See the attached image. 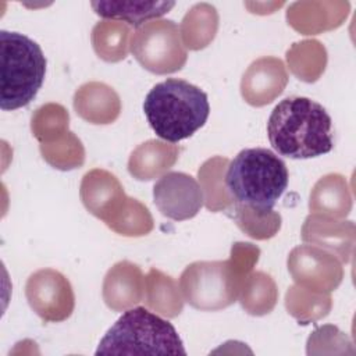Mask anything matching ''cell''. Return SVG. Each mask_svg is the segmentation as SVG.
Listing matches in <instances>:
<instances>
[{"mask_svg": "<svg viewBox=\"0 0 356 356\" xmlns=\"http://www.w3.org/2000/svg\"><path fill=\"white\" fill-rule=\"evenodd\" d=\"M273 149L289 159H312L331 152L334 146L332 120L317 102L291 96L282 99L267 121Z\"/></svg>", "mask_w": 356, "mask_h": 356, "instance_id": "6da1fadb", "label": "cell"}, {"mask_svg": "<svg viewBox=\"0 0 356 356\" xmlns=\"http://www.w3.org/2000/svg\"><path fill=\"white\" fill-rule=\"evenodd\" d=\"M143 111L156 135L179 142L200 129L210 114L207 95L185 79L167 78L145 97Z\"/></svg>", "mask_w": 356, "mask_h": 356, "instance_id": "7a4b0ae2", "label": "cell"}, {"mask_svg": "<svg viewBox=\"0 0 356 356\" xmlns=\"http://www.w3.org/2000/svg\"><path fill=\"white\" fill-rule=\"evenodd\" d=\"M288 168L271 150L250 147L241 150L228 164L225 185L235 202L268 210L288 186Z\"/></svg>", "mask_w": 356, "mask_h": 356, "instance_id": "3957f363", "label": "cell"}, {"mask_svg": "<svg viewBox=\"0 0 356 356\" xmlns=\"http://www.w3.org/2000/svg\"><path fill=\"white\" fill-rule=\"evenodd\" d=\"M185 355L171 323L145 307L127 309L102 338L96 355Z\"/></svg>", "mask_w": 356, "mask_h": 356, "instance_id": "277c9868", "label": "cell"}, {"mask_svg": "<svg viewBox=\"0 0 356 356\" xmlns=\"http://www.w3.org/2000/svg\"><path fill=\"white\" fill-rule=\"evenodd\" d=\"M0 108L28 106L43 85L46 57L40 46L19 32L0 31Z\"/></svg>", "mask_w": 356, "mask_h": 356, "instance_id": "5b68a950", "label": "cell"}, {"mask_svg": "<svg viewBox=\"0 0 356 356\" xmlns=\"http://www.w3.org/2000/svg\"><path fill=\"white\" fill-rule=\"evenodd\" d=\"M246 277L228 260L193 261L179 277L184 300L204 312L225 309L238 300L241 285Z\"/></svg>", "mask_w": 356, "mask_h": 356, "instance_id": "8992f818", "label": "cell"}, {"mask_svg": "<svg viewBox=\"0 0 356 356\" xmlns=\"http://www.w3.org/2000/svg\"><path fill=\"white\" fill-rule=\"evenodd\" d=\"M129 47L136 61L157 75L179 71L188 58L179 28L171 19H152L138 26Z\"/></svg>", "mask_w": 356, "mask_h": 356, "instance_id": "52a82bcc", "label": "cell"}, {"mask_svg": "<svg viewBox=\"0 0 356 356\" xmlns=\"http://www.w3.org/2000/svg\"><path fill=\"white\" fill-rule=\"evenodd\" d=\"M25 296L31 309L46 323L67 320L75 307L71 282L53 268H42L29 275Z\"/></svg>", "mask_w": 356, "mask_h": 356, "instance_id": "ba28073f", "label": "cell"}, {"mask_svg": "<svg viewBox=\"0 0 356 356\" xmlns=\"http://www.w3.org/2000/svg\"><path fill=\"white\" fill-rule=\"evenodd\" d=\"M295 284L317 292L335 291L343 278L341 260L331 252L314 245L293 248L286 260Z\"/></svg>", "mask_w": 356, "mask_h": 356, "instance_id": "9c48e42d", "label": "cell"}, {"mask_svg": "<svg viewBox=\"0 0 356 356\" xmlns=\"http://www.w3.org/2000/svg\"><path fill=\"white\" fill-rule=\"evenodd\" d=\"M153 199L159 211L175 221L195 217L203 206V193L197 181L179 171L161 175L153 186Z\"/></svg>", "mask_w": 356, "mask_h": 356, "instance_id": "30bf717a", "label": "cell"}, {"mask_svg": "<svg viewBox=\"0 0 356 356\" xmlns=\"http://www.w3.org/2000/svg\"><path fill=\"white\" fill-rule=\"evenodd\" d=\"M288 83V72L284 61L277 57H260L243 72L241 95L246 103L261 107L274 102Z\"/></svg>", "mask_w": 356, "mask_h": 356, "instance_id": "8fae6325", "label": "cell"}, {"mask_svg": "<svg viewBox=\"0 0 356 356\" xmlns=\"http://www.w3.org/2000/svg\"><path fill=\"white\" fill-rule=\"evenodd\" d=\"M79 195L86 210L104 222L117 214L128 197L118 178L103 168H93L82 177Z\"/></svg>", "mask_w": 356, "mask_h": 356, "instance_id": "7c38bea8", "label": "cell"}, {"mask_svg": "<svg viewBox=\"0 0 356 356\" xmlns=\"http://www.w3.org/2000/svg\"><path fill=\"white\" fill-rule=\"evenodd\" d=\"M303 242L318 246L348 263L355 246V224L321 214H309L300 231Z\"/></svg>", "mask_w": 356, "mask_h": 356, "instance_id": "4fadbf2b", "label": "cell"}, {"mask_svg": "<svg viewBox=\"0 0 356 356\" xmlns=\"http://www.w3.org/2000/svg\"><path fill=\"white\" fill-rule=\"evenodd\" d=\"M103 300L114 312H125L143 300L145 277L138 264L128 260L115 263L104 275Z\"/></svg>", "mask_w": 356, "mask_h": 356, "instance_id": "5bb4252c", "label": "cell"}, {"mask_svg": "<svg viewBox=\"0 0 356 356\" xmlns=\"http://www.w3.org/2000/svg\"><path fill=\"white\" fill-rule=\"evenodd\" d=\"M349 3L296 1L286 11L288 24L302 35H317L339 26L348 15Z\"/></svg>", "mask_w": 356, "mask_h": 356, "instance_id": "9a60e30c", "label": "cell"}, {"mask_svg": "<svg viewBox=\"0 0 356 356\" xmlns=\"http://www.w3.org/2000/svg\"><path fill=\"white\" fill-rule=\"evenodd\" d=\"M76 114L95 125L114 122L121 113L118 93L108 85L97 81L81 85L74 95Z\"/></svg>", "mask_w": 356, "mask_h": 356, "instance_id": "2e32d148", "label": "cell"}, {"mask_svg": "<svg viewBox=\"0 0 356 356\" xmlns=\"http://www.w3.org/2000/svg\"><path fill=\"white\" fill-rule=\"evenodd\" d=\"M309 209L313 214L345 218L352 210V195L346 178L337 172L321 177L310 192Z\"/></svg>", "mask_w": 356, "mask_h": 356, "instance_id": "e0dca14e", "label": "cell"}, {"mask_svg": "<svg viewBox=\"0 0 356 356\" xmlns=\"http://www.w3.org/2000/svg\"><path fill=\"white\" fill-rule=\"evenodd\" d=\"M179 147L163 140L150 139L140 143L129 156L128 171L139 181L164 175L178 160Z\"/></svg>", "mask_w": 356, "mask_h": 356, "instance_id": "ac0fdd59", "label": "cell"}, {"mask_svg": "<svg viewBox=\"0 0 356 356\" xmlns=\"http://www.w3.org/2000/svg\"><path fill=\"white\" fill-rule=\"evenodd\" d=\"M93 11L106 19L127 22L134 26H140L145 22L157 19L167 14L174 6V1H92Z\"/></svg>", "mask_w": 356, "mask_h": 356, "instance_id": "d6986e66", "label": "cell"}, {"mask_svg": "<svg viewBox=\"0 0 356 356\" xmlns=\"http://www.w3.org/2000/svg\"><path fill=\"white\" fill-rule=\"evenodd\" d=\"M146 306L154 313L174 318L184 309V296L178 282L157 268H150L145 277Z\"/></svg>", "mask_w": 356, "mask_h": 356, "instance_id": "ffe728a7", "label": "cell"}, {"mask_svg": "<svg viewBox=\"0 0 356 356\" xmlns=\"http://www.w3.org/2000/svg\"><path fill=\"white\" fill-rule=\"evenodd\" d=\"M228 164L229 160L227 157L214 156L206 160L197 171L203 203L210 211H231L235 203L225 185Z\"/></svg>", "mask_w": 356, "mask_h": 356, "instance_id": "44dd1931", "label": "cell"}, {"mask_svg": "<svg viewBox=\"0 0 356 356\" xmlns=\"http://www.w3.org/2000/svg\"><path fill=\"white\" fill-rule=\"evenodd\" d=\"M218 29V13L209 3L195 4L182 18L179 33L185 47L202 50L211 43Z\"/></svg>", "mask_w": 356, "mask_h": 356, "instance_id": "7402d4cb", "label": "cell"}, {"mask_svg": "<svg viewBox=\"0 0 356 356\" xmlns=\"http://www.w3.org/2000/svg\"><path fill=\"white\" fill-rule=\"evenodd\" d=\"M238 300L242 309L252 316L271 313L278 300V288L274 278L264 271L249 273L241 285Z\"/></svg>", "mask_w": 356, "mask_h": 356, "instance_id": "603a6c76", "label": "cell"}, {"mask_svg": "<svg viewBox=\"0 0 356 356\" xmlns=\"http://www.w3.org/2000/svg\"><path fill=\"white\" fill-rule=\"evenodd\" d=\"M92 46L95 53L107 63H118L128 56L131 46V28L125 22L104 19L92 29Z\"/></svg>", "mask_w": 356, "mask_h": 356, "instance_id": "cb8c5ba5", "label": "cell"}, {"mask_svg": "<svg viewBox=\"0 0 356 356\" xmlns=\"http://www.w3.org/2000/svg\"><path fill=\"white\" fill-rule=\"evenodd\" d=\"M285 307L299 324H309L328 316L332 299L328 292H317L295 284L285 293Z\"/></svg>", "mask_w": 356, "mask_h": 356, "instance_id": "d4e9b609", "label": "cell"}, {"mask_svg": "<svg viewBox=\"0 0 356 356\" xmlns=\"http://www.w3.org/2000/svg\"><path fill=\"white\" fill-rule=\"evenodd\" d=\"M288 67L292 74L305 82H316L325 70L327 50L316 39L293 43L286 51Z\"/></svg>", "mask_w": 356, "mask_h": 356, "instance_id": "484cf974", "label": "cell"}, {"mask_svg": "<svg viewBox=\"0 0 356 356\" xmlns=\"http://www.w3.org/2000/svg\"><path fill=\"white\" fill-rule=\"evenodd\" d=\"M231 216L242 232L257 241L273 238L281 228V216L273 209L261 210L235 202Z\"/></svg>", "mask_w": 356, "mask_h": 356, "instance_id": "4316f807", "label": "cell"}, {"mask_svg": "<svg viewBox=\"0 0 356 356\" xmlns=\"http://www.w3.org/2000/svg\"><path fill=\"white\" fill-rule=\"evenodd\" d=\"M40 154L51 167L63 171L78 168L85 161L83 145L71 131L54 140L40 143Z\"/></svg>", "mask_w": 356, "mask_h": 356, "instance_id": "83f0119b", "label": "cell"}, {"mask_svg": "<svg viewBox=\"0 0 356 356\" xmlns=\"http://www.w3.org/2000/svg\"><path fill=\"white\" fill-rule=\"evenodd\" d=\"M106 225L124 236H143L153 229L154 221L145 204L136 199L127 197L122 207Z\"/></svg>", "mask_w": 356, "mask_h": 356, "instance_id": "f1b7e54d", "label": "cell"}, {"mask_svg": "<svg viewBox=\"0 0 356 356\" xmlns=\"http://www.w3.org/2000/svg\"><path fill=\"white\" fill-rule=\"evenodd\" d=\"M70 114L64 106L58 103H47L40 106L31 118V129L33 136L46 143L68 132Z\"/></svg>", "mask_w": 356, "mask_h": 356, "instance_id": "f546056e", "label": "cell"}]
</instances>
